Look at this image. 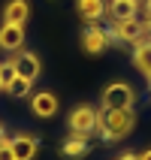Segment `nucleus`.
Wrapping results in <instances>:
<instances>
[{
  "instance_id": "nucleus-12",
  "label": "nucleus",
  "mask_w": 151,
  "mask_h": 160,
  "mask_svg": "<svg viewBox=\"0 0 151 160\" xmlns=\"http://www.w3.org/2000/svg\"><path fill=\"white\" fill-rule=\"evenodd\" d=\"M139 0H109L106 12L112 15V21H124V18H136Z\"/></svg>"
},
{
  "instance_id": "nucleus-17",
  "label": "nucleus",
  "mask_w": 151,
  "mask_h": 160,
  "mask_svg": "<svg viewBox=\"0 0 151 160\" xmlns=\"http://www.w3.org/2000/svg\"><path fill=\"white\" fill-rule=\"evenodd\" d=\"M0 160H15V154H12V145H9V139H3V142H0Z\"/></svg>"
},
{
  "instance_id": "nucleus-15",
  "label": "nucleus",
  "mask_w": 151,
  "mask_h": 160,
  "mask_svg": "<svg viewBox=\"0 0 151 160\" xmlns=\"http://www.w3.org/2000/svg\"><path fill=\"white\" fill-rule=\"evenodd\" d=\"M30 88H33V82H27L24 76H15V79L9 82V85H6L3 91H6L9 97H15V100H24L27 94H30Z\"/></svg>"
},
{
  "instance_id": "nucleus-22",
  "label": "nucleus",
  "mask_w": 151,
  "mask_h": 160,
  "mask_svg": "<svg viewBox=\"0 0 151 160\" xmlns=\"http://www.w3.org/2000/svg\"><path fill=\"white\" fill-rule=\"evenodd\" d=\"M0 91H3V82H0Z\"/></svg>"
},
{
  "instance_id": "nucleus-18",
  "label": "nucleus",
  "mask_w": 151,
  "mask_h": 160,
  "mask_svg": "<svg viewBox=\"0 0 151 160\" xmlns=\"http://www.w3.org/2000/svg\"><path fill=\"white\" fill-rule=\"evenodd\" d=\"M118 160H139V154H133V151H124Z\"/></svg>"
},
{
  "instance_id": "nucleus-4",
  "label": "nucleus",
  "mask_w": 151,
  "mask_h": 160,
  "mask_svg": "<svg viewBox=\"0 0 151 160\" xmlns=\"http://www.w3.org/2000/svg\"><path fill=\"white\" fill-rule=\"evenodd\" d=\"M136 103V91L127 82H112L103 91V109H133Z\"/></svg>"
},
{
  "instance_id": "nucleus-5",
  "label": "nucleus",
  "mask_w": 151,
  "mask_h": 160,
  "mask_svg": "<svg viewBox=\"0 0 151 160\" xmlns=\"http://www.w3.org/2000/svg\"><path fill=\"white\" fill-rule=\"evenodd\" d=\"M133 67L145 76V82L151 85V36L145 33L139 42H136V52H133Z\"/></svg>"
},
{
  "instance_id": "nucleus-11",
  "label": "nucleus",
  "mask_w": 151,
  "mask_h": 160,
  "mask_svg": "<svg viewBox=\"0 0 151 160\" xmlns=\"http://www.w3.org/2000/svg\"><path fill=\"white\" fill-rule=\"evenodd\" d=\"M12 63H15V72H18V76H24L27 82L39 79V72H43L39 58H36L33 52H24V54H18V58H12Z\"/></svg>"
},
{
  "instance_id": "nucleus-21",
  "label": "nucleus",
  "mask_w": 151,
  "mask_h": 160,
  "mask_svg": "<svg viewBox=\"0 0 151 160\" xmlns=\"http://www.w3.org/2000/svg\"><path fill=\"white\" fill-rule=\"evenodd\" d=\"M3 139H6V130H3V124H0V142H3Z\"/></svg>"
},
{
  "instance_id": "nucleus-1",
  "label": "nucleus",
  "mask_w": 151,
  "mask_h": 160,
  "mask_svg": "<svg viewBox=\"0 0 151 160\" xmlns=\"http://www.w3.org/2000/svg\"><path fill=\"white\" fill-rule=\"evenodd\" d=\"M136 127V112L133 109H103L97 121V133L103 142H118L133 133Z\"/></svg>"
},
{
  "instance_id": "nucleus-14",
  "label": "nucleus",
  "mask_w": 151,
  "mask_h": 160,
  "mask_svg": "<svg viewBox=\"0 0 151 160\" xmlns=\"http://www.w3.org/2000/svg\"><path fill=\"white\" fill-rule=\"evenodd\" d=\"M85 154H88V139L70 136V139L61 145V157H67V160H82Z\"/></svg>"
},
{
  "instance_id": "nucleus-16",
  "label": "nucleus",
  "mask_w": 151,
  "mask_h": 160,
  "mask_svg": "<svg viewBox=\"0 0 151 160\" xmlns=\"http://www.w3.org/2000/svg\"><path fill=\"white\" fill-rule=\"evenodd\" d=\"M15 76H18V72H15V63H12V61H3V63H0V82H3V88H6Z\"/></svg>"
},
{
  "instance_id": "nucleus-9",
  "label": "nucleus",
  "mask_w": 151,
  "mask_h": 160,
  "mask_svg": "<svg viewBox=\"0 0 151 160\" xmlns=\"http://www.w3.org/2000/svg\"><path fill=\"white\" fill-rule=\"evenodd\" d=\"M27 18H30V3L27 0H9L6 6H3V24H27Z\"/></svg>"
},
{
  "instance_id": "nucleus-3",
  "label": "nucleus",
  "mask_w": 151,
  "mask_h": 160,
  "mask_svg": "<svg viewBox=\"0 0 151 160\" xmlns=\"http://www.w3.org/2000/svg\"><path fill=\"white\" fill-rule=\"evenodd\" d=\"M109 45H121V42H139L145 36V24L139 18H124V21H112V27L106 30Z\"/></svg>"
},
{
  "instance_id": "nucleus-13",
  "label": "nucleus",
  "mask_w": 151,
  "mask_h": 160,
  "mask_svg": "<svg viewBox=\"0 0 151 160\" xmlns=\"http://www.w3.org/2000/svg\"><path fill=\"white\" fill-rule=\"evenodd\" d=\"M76 9L85 21H100L106 15V0H76Z\"/></svg>"
},
{
  "instance_id": "nucleus-7",
  "label": "nucleus",
  "mask_w": 151,
  "mask_h": 160,
  "mask_svg": "<svg viewBox=\"0 0 151 160\" xmlns=\"http://www.w3.org/2000/svg\"><path fill=\"white\" fill-rule=\"evenodd\" d=\"M30 112H33L36 118H52V115H58V97L48 94V91L33 94V97H30Z\"/></svg>"
},
{
  "instance_id": "nucleus-20",
  "label": "nucleus",
  "mask_w": 151,
  "mask_h": 160,
  "mask_svg": "<svg viewBox=\"0 0 151 160\" xmlns=\"http://www.w3.org/2000/svg\"><path fill=\"white\" fill-rule=\"evenodd\" d=\"M145 15H151V0H145Z\"/></svg>"
},
{
  "instance_id": "nucleus-10",
  "label": "nucleus",
  "mask_w": 151,
  "mask_h": 160,
  "mask_svg": "<svg viewBox=\"0 0 151 160\" xmlns=\"http://www.w3.org/2000/svg\"><path fill=\"white\" fill-rule=\"evenodd\" d=\"M82 45H85V52L91 54H100L103 48L109 45V36H106V27H100V24H91L85 33H82Z\"/></svg>"
},
{
  "instance_id": "nucleus-6",
  "label": "nucleus",
  "mask_w": 151,
  "mask_h": 160,
  "mask_svg": "<svg viewBox=\"0 0 151 160\" xmlns=\"http://www.w3.org/2000/svg\"><path fill=\"white\" fill-rule=\"evenodd\" d=\"M9 145H12L15 160H33L36 151H39V139L30 136V133H21V136H15V139H9Z\"/></svg>"
},
{
  "instance_id": "nucleus-19",
  "label": "nucleus",
  "mask_w": 151,
  "mask_h": 160,
  "mask_svg": "<svg viewBox=\"0 0 151 160\" xmlns=\"http://www.w3.org/2000/svg\"><path fill=\"white\" fill-rule=\"evenodd\" d=\"M139 160H151V148H148L145 154H139Z\"/></svg>"
},
{
  "instance_id": "nucleus-8",
  "label": "nucleus",
  "mask_w": 151,
  "mask_h": 160,
  "mask_svg": "<svg viewBox=\"0 0 151 160\" xmlns=\"http://www.w3.org/2000/svg\"><path fill=\"white\" fill-rule=\"evenodd\" d=\"M24 45V27L21 24H0V48L3 52H18Z\"/></svg>"
},
{
  "instance_id": "nucleus-2",
  "label": "nucleus",
  "mask_w": 151,
  "mask_h": 160,
  "mask_svg": "<svg viewBox=\"0 0 151 160\" xmlns=\"http://www.w3.org/2000/svg\"><path fill=\"white\" fill-rule=\"evenodd\" d=\"M97 121H100V112L94 106H76L67 118L70 124V136H79V139H91L97 133Z\"/></svg>"
}]
</instances>
